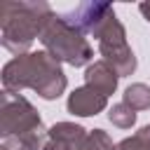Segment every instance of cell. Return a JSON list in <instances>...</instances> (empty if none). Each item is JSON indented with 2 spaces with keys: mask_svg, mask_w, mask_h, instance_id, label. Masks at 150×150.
Segmentation results:
<instances>
[{
  "mask_svg": "<svg viewBox=\"0 0 150 150\" xmlns=\"http://www.w3.org/2000/svg\"><path fill=\"white\" fill-rule=\"evenodd\" d=\"M2 87L5 91H12V94L33 89L40 98L54 101L66 91L68 80L61 63L49 52L40 49V52H28L7 61L2 68Z\"/></svg>",
  "mask_w": 150,
  "mask_h": 150,
  "instance_id": "obj_1",
  "label": "cell"
},
{
  "mask_svg": "<svg viewBox=\"0 0 150 150\" xmlns=\"http://www.w3.org/2000/svg\"><path fill=\"white\" fill-rule=\"evenodd\" d=\"M54 12L42 0H19L0 5V42L14 56L28 54L33 40L42 35Z\"/></svg>",
  "mask_w": 150,
  "mask_h": 150,
  "instance_id": "obj_2",
  "label": "cell"
},
{
  "mask_svg": "<svg viewBox=\"0 0 150 150\" xmlns=\"http://www.w3.org/2000/svg\"><path fill=\"white\" fill-rule=\"evenodd\" d=\"M40 42L45 47V52H49L59 63H68L73 68H82L89 66L94 59V49L89 45V40L84 38V33L73 26L66 16L54 14L52 21L45 26Z\"/></svg>",
  "mask_w": 150,
  "mask_h": 150,
  "instance_id": "obj_3",
  "label": "cell"
},
{
  "mask_svg": "<svg viewBox=\"0 0 150 150\" xmlns=\"http://www.w3.org/2000/svg\"><path fill=\"white\" fill-rule=\"evenodd\" d=\"M42 127V117L35 110V105L23 98L21 94L5 91L0 94V136L5 138H19L26 134H33Z\"/></svg>",
  "mask_w": 150,
  "mask_h": 150,
  "instance_id": "obj_4",
  "label": "cell"
},
{
  "mask_svg": "<svg viewBox=\"0 0 150 150\" xmlns=\"http://www.w3.org/2000/svg\"><path fill=\"white\" fill-rule=\"evenodd\" d=\"M96 42H98V52H101L103 61L110 63L120 77H127L136 70V54L131 52V47L127 42V30L117 16L108 19V23L98 30Z\"/></svg>",
  "mask_w": 150,
  "mask_h": 150,
  "instance_id": "obj_5",
  "label": "cell"
},
{
  "mask_svg": "<svg viewBox=\"0 0 150 150\" xmlns=\"http://www.w3.org/2000/svg\"><path fill=\"white\" fill-rule=\"evenodd\" d=\"M73 26H77L84 35H98V30L108 23V19L115 16L112 5L108 2H82L70 14H63Z\"/></svg>",
  "mask_w": 150,
  "mask_h": 150,
  "instance_id": "obj_6",
  "label": "cell"
},
{
  "mask_svg": "<svg viewBox=\"0 0 150 150\" xmlns=\"http://www.w3.org/2000/svg\"><path fill=\"white\" fill-rule=\"evenodd\" d=\"M108 108V96H103L101 91L91 89V87H77L68 94V101H66V110L75 117H91V115H98Z\"/></svg>",
  "mask_w": 150,
  "mask_h": 150,
  "instance_id": "obj_7",
  "label": "cell"
},
{
  "mask_svg": "<svg viewBox=\"0 0 150 150\" xmlns=\"http://www.w3.org/2000/svg\"><path fill=\"white\" fill-rule=\"evenodd\" d=\"M84 82H87V87L101 91L103 96H110V94L117 89L120 75H117V70H115L110 63H105V61L101 59V61H94V63L87 66V70H84Z\"/></svg>",
  "mask_w": 150,
  "mask_h": 150,
  "instance_id": "obj_8",
  "label": "cell"
},
{
  "mask_svg": "<svg viewBox=\"0 0 150 150\" xmlns=\"http://www.w3.org/2000/svg\"><path fill=\"white\" fill-rule=\"evenodd\" d=\"M87 134H89V131H87L84 127L75 124V122H56L54 127L47 129V138L59 141V143H66V145L77 148V150H82V143H84Z\"/></svg>",
  "mask_w": 150,
  "mask_h": 150,
  "instance_id": "obj_9",
  "label": "cell"
},
{
  "mask_svg": "<svg viewBox=\"0 0 150 150\" xmlns=\"http://www.w3.org/2000/svg\"><path fill=\"white\" fill-rule=\"evenodd\" d=\"M122 103H127L131 110H148L150 108V87L143 82H134L124 89Z\"/></svg>",
  "mask_w": 150,
  "mask_h": 150,
  "instance_id": "obj_10",
  "label": "cell"
},
{
  "mask_svg": "<svg viewBox=\"0 0 150 150\" xmlns=\"http://www.w3.org/2000/svg\"><path fill=\"white\" fill-rule=\"evenodd\" d=\"M45 143H47V129H38L19 138H5L2 145H7L9 150H42Z\"/></svg>",
  "mask_w": 150,
  "mask_h": 150,
  "instance_id": "obj_11",
  "label": "cell"
},
{
  "mask_svg": "<svg viewBox=\"0 0 150 150\" xmlns=\"http://www.w3.org/2000/svg\"><path fill=\"white\" fill-rule=\"evenodd\" d=\"M108 120L120 129H131L136 124V110H131L127 103H115L108 110Z\"/></svg>",
  "mask_w": 150,
  "mask_h": 150,
  "instance_id": "obj_12",
  "label": "cell"
},
{
  "mask_svg": "<svg viewBox=\"0 0 150 150\" xmlns=\"http://www.w3.org/2000/svg\"><path fill=\"white\" fill-rule=\"evenodd\" d=\"M115 150H150V124L141 127L134 136L122 138L115 145Z\"/></svg>",
  "mask_w": 150,
  "mask_h": 150,
  "instance_id": "obj_13",
  "label": "cell"
},
{
  "mask_svg": "<svg viewBox=\"0 0 150 150\" xmlns=\"http://www.w3.org/2000/svg\"><path fill=\"white\" fill-rule=\"evenodd\" d=\"M82 150H115V145H112V138L103 129H94V131L87 134Z\"/></svg>",
  "mask_w": 150,
  "mask_h": 150,
  "instance_id": "obj_14",
  "label": "cell"
},
{
  "mask_svg": "<svg viewBox=\"0 0 150 150\" xmlns=\"http://www.w3.org/2000/svg\"><path fill=\"white\" fill-rule=\"evenodd\" d=\"M42 150H77V148H70V145H66V143H59V141L47 138V143L42 145Z\"/></svg>",
  "mask_w": 150,
  "mask_h": 150,
  "instance_id": "obj_15",
  "label": "cell"
},
{
  "mask_svg": "<svg viewBox=\"0 0 150 150\" xmlns=\"http://www.w3.org/2000/svg\"><path fill=\"white\" fill-rule=\"evenodd\" d=\"M138 9H141V14H143V19L150 23V2H141L138 5Z\"/></svg>",
  "mask_w": 150,
  "mask_h": 150,
  "instance_id": "obj_16",
  "label": "cell"
},
{
  "mask_svg": "<svg viewBox=\"0 0 150 150\" xmlns=\"http://www.w3.org/2000/svg\"><path fill=\"white\" fill-rule=\"evenodd\" d=\"M0 150H9V148H7V145H0Z\"/></svg>",
  "mask_w": 150,
  "mask_h": 150,
  "instance_id": "obj_17",
  "label": "cell"
}]
</instances>
